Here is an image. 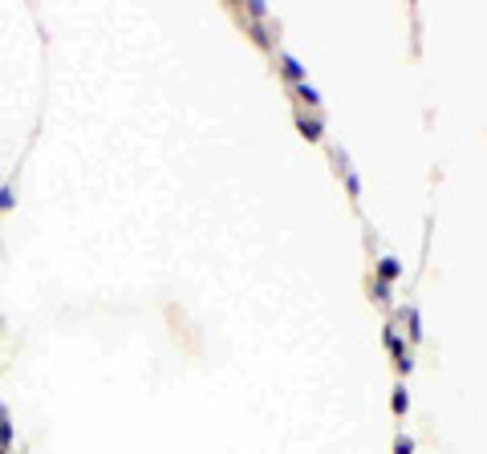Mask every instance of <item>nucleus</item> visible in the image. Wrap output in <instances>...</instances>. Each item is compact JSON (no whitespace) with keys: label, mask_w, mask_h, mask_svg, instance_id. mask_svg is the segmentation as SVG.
Returning <instances> with one entry per match:
<instances>
[{"label":"nucleus","mask_w":487,"mask_h":454,"mask_svg":"<svg viewBox=\"0 0 487 454\" xmlns=\"http://www.w3.org/2000/svg\"><path fill=\"white\" fill-rule=\"evenodd\" d=\"M382 276H398V264L394 260H382Z\"/></svg>","instance_id":"obj_1"}]
</instances>
